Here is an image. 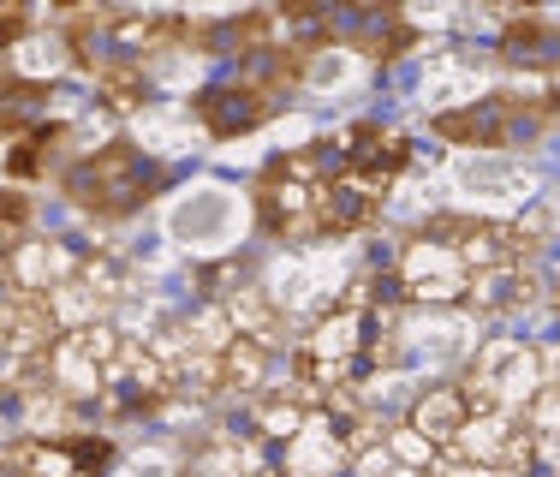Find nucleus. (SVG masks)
<instances>
[{"instance_id":"nucleus-13","label":"nucleus","mask_w":560,"mask_h":477,"mask_svg":"<svg viewBox=\"0 0 560 477\" xmlns=\"http://www.w3.org/2000/svg\"><path fill=\"white\" fill-rule=\"evenodd\" d=\"M542 281L530 275V263H501V269H477L471 281H465V299L471 311H489V316H506V311H525V304H537Z\"/></svg>"},{"instance_id":"nucleus-15","label":"nucleus","mask_w":560,"mask_h":477,"mask_svg":"<svg viewBox=\"0 0 560 477\" xmlns=\"http://www.w3.org/2000/svg\"><path fill=\"white\" fill-rule=\"evenodd\" d=\"M43 119H48V84H31V78L0 84V131H36Z\"/></svg>"},{"instance_id":"nucleus-20","label":"nucleus","mask_w":560,"mask_h":477,"mask_svg":"<svg viewBox=\"0 0 560 477\" xmlns=\"http://www.w3.org/2000/svg\"><path fill=\"white\" fill-rule=\"evenodd\" d=\"M518 7H542V0H518Z\"/></svg>"},{"instance_id":"nucleus-3","label":"nucleus","mask_w":560,"mask_h":477,"mask_svg":"<svg viewBox=\"0 0 560 477\" xmlns=\"http://www.w3.org/2000/svg\"><path fill=\"white\" fill-rule=\"evenodd\" d=\"M335 174V150L328 143H304V150L280 155L257 179V221L262 233L287 238V245H311L323 238V179Z\"/></svg>"},{"instance_id":"nucleus-14","label":"nucleus","mask_w":560,"mask_h":477,"mask_svg":"<svg viewBox=\"0 0 560 477\" xmlns=\"http://www.w3.org/2000/svg\"><path fill=\"white\" fill-rule=\"evenodd\" d=\"M471 418V406H465V394H459V382H435V388H423L418 400H411V412H406V430L411 435H423V442L442 454V447L459 435V423Z\"/></svg>"},{"instance_id":"nucleus-12","label":"nucleus","mask_w":560,"mask_h":477,"mask_svg":"<svg viewBox=\"0 0 560 477\" xmlns=\"http://www.w3.org/2000/svg\"><path fill=\"white\" fill-rule=\"evenodd\" d=\"M185 24L179 19H155V12H108L102 19V43L119 66H138L143 55H167L173 43H185Z\"/></svg>"},{"instance_id":"nucleus-17","label":"nucleus","mask_w":560,"mask_h":477,"mask_svg":"<svg viewBox=\"0 0 560 477\" xmlns=\"http://www.w3.org/2000/svg\"><path fill=\"white\" fill-rule=\"evenodd\" d=\"M48 143H60V126H36V131H24V143L7 155V167L19 179H36L43 174V162H48Z\"/></svg>"},{"instance_id":"nucleus-7","label":"nucleus","mask_w":560,"mask_h":477,"mask_svg":"<svg viewBox=\"0 0 560 477\" xmlns=\"http://www.w3.org/2000/svg\"><path fill=\"white\" fill-rule=\"evenodd\" d=\"M435 131L453 143H471V150H513V143H530L549 131V96H489L459 114H442Z\"/></svg>"},{"instance_id":"nucleus-21","label":"nucleus","mask_w":560,"mask_h":477,"mask_svg":"<svg viewBox=\"0 0 560 477\" xmlns=\"http://www.w3.org/2000/svg\"><path fill=\"white\" fill-rule=\"evenodd\" d=\"M55 7H78V0H55Z\"/></svg>"},{"instance_id":"nucleus-19","label":"nucleus","mask_w":560,"mask_h":477,"mask_svg":"<svg viewBox=\"0 0 560 477\" xmlns=\"http://www.w3.org/2000/svg\"><path fill=\"white\" fill-rule=\"evenodd\" d=\"M24 31H31V12H24L19 0H0V48H7V43H19Z\"/></svg>"},{"instance_id":"nucleus-10","label":"nucleus","mask_w":560,"mask_h":477,"mask_svg":"<svg viewBox=\"0 0 560 477\" xmlns=\"http://www.w3.org/2000/svg\"><path fill=\"white\" fill-rule=\"evenodd\" d=\"M78 257H84V245H72V238L24 233L19 245L7 251V263H0V281H7L12 293H24V299H43V293H55L66 275L78 269Z\"/></svg>"},{"instance_id":"nucleus-8","label":"nucleus","mask_w":560,"mask_h":477,"mask_svg":"<svg viewBox=\"0 0 560 477\" xmlns=\"http://www.w3.org/2000/svg\"><path fill=\"white\" fill-rule=\"evenodd\" d=\"M465 281H471V269L459 263V251H453L447 238H435L430 228L411 238L394 263V293L411 299V304H459Z\"/></svg>"},{"instance_id":"nucleus-1","label":"nucleus","mask_w":560,"mask_h":477,"mask_svg":"<svg viewBox=\"0 0 560 477\" xmlns=\"http://www.w3.org/2000/svg\"><path fill=\"white\" fill-rule=\"evenodd\" d=\"M399 358V293L388 281H352L340 304H328L311 323V335L292 347V376L299 394L323 400V394L358 388L376 370Z\"/></svg>"},{"instance_id":"nucleus-6","label":"nucleus","mask_w":560,"mask_h":477,"mask_svg":"<svg viewBox=\"0 0 560 477\" xmlns=\"http://www.w3.org/2000/svg\"><path fill=\"white\" fill-rule=\"evenodd\" d=\"M162 185H167V167H155L150 155L131 150V143H108V150L84 155V162L66 174V197H72L78 209H90V216L114 221V216H138Z\"/></svg>"},{"instance_id":"nucleus-16","label":"nucleus","mask_w":560,"mask_h":477,"mask_svg":"<svg viewBox=\"0 0 560 477\" xmlns=\"http://www.w3.org/2000/svg\"><path fill=\"white\" fill-rule=\"evenodd\" d=\"M506 60H549L555 55V31H549V24H537V19H525V24H513V31H506Z\"/></svg>"},{"instance_id":"nucleus-11","label":"nucleus","mask_w":560,"mask_h":477,"mask_svg":"<svg viewBox=\"0 0 560 477\" xmlns=\"http://www.w3.org/2000/svg\"><path fill=\"white\" fill-rule=\"evenodd\" d=\"M382 203H388V179L376 174H358V167H340L323 179V238L328 233H358L370 228V221L382 216Z\"/></svg>"},{"instance_id":"nucleus-2","label":"nucleus","mask_w":560,"mask_h":477,"mask_svg":"<svg viewBox=\"0 0 560 477\" xmlns=\"http://www.w3.org/2000/svg\"><path fill=\"white\" fill-rule=\"evenodd\" d=\"M370 447H376V418L346 394H323L304 400L299 423L269 447V466L275 477H346Z\"/></svg>"},{"instance_id":"nucleus-5","label":"nucleus","mask_w":560,"mask_h":477,"mask_svg":"<svg viewBox=\"0 0 560 477\" xmlns=\"http://www.w3.org/2000/svg\"><path fill=\"white\" fill-rule=\"evenodd\" d=\"M119 352H126V335L114 323H90V328H66L55 347L43 352V388L55 394L72 418H90V406L102 400Z\"/></svg>"},{"instance_id":"nucleus-4","label":"nucleus","mask_w":560,"mask_h":477,"mask_svg":"<svg viewBox=\"0 0 560 477\" xmlns=\"http://www.w3.org/2000/svg\"><path fill=\"white\" fill-rule=\"evenodd\" d=\"M542 388H555V352L530 340H489L459 376L471 412H525Z\"/></svg>"},{"instance_id":"nucleus-9","label":"nucleus","mask_w":560,"mask_h":477,"mask_svg":"<svg viewBox=\"0 0 560 477\" xmlns=\"http://www.w3.org/2000/svg\"><path fill=\"white\" fill-rule=\"evenodd\" d=\"M430 233L435 238H447L453 251H459V263L465 269H501V263H530V233L525 228H513V221H483V216H442V221H430Z\"/></svg>"},{"instance_id":"nucleus-18","label":"nucleus","mask_w":560,"mask_h":477,"mask_svg":"<svg viewBox=\"0 0 560 477\" xmlns=\"http://www.w3.org/2000/svg\"><path fill=\"white\" fill-rule=\"evenodd\" d=\"M102 90H108L114 108H143V96H150V84L138 78V66H119V60L102 66Z\"/></svg>"}]
</instances>
